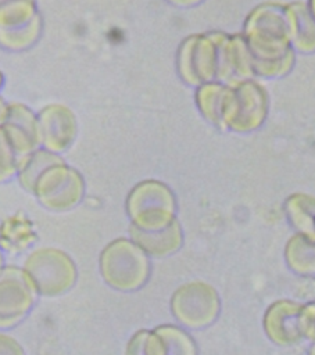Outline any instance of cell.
Returning <instances> with one entry per match:
<instances>
[{
  "label": "cell",
  "mask_w": 315,
  "mask_h": 355,
  "mask_svg": "<svg viewBox=\"0 0 315 355\" xmlns=\"http://www.w3.org/2000/svg\"><path fill=\"white\" fill-rule=\"evenodd\" d=\"M219 308L216 293L200 283L178 288L171 298V312L183 329L201 330L208 327L216 320Z\"/></svg>",
  "instance_id": "1"
},
{
  "label": "cell",
  "mask_w": 315,
  "mask_h": 355,
  "mask_svg": "<svg viewBox=\"0 0 315 355\" xmlns=\"http://www.w3.org/2000/svg\"><path fill=\"white\" fill-rule=\"evenodd\" d=\"M36 294L29 276L17 269H0V331L15 327L28 315Z\"/></svg>",
  "instance_id": "2"
},
{
  "label": "cell",
  "mask_w": 315,
  "mask_h": 355,
  "mask_svg": "<svg viewBox=\"0 0 315 355\" xmlns=\"http://www.w3.org/2000/svg\"><path fill=\"white\" fill-rule=\"evenodd\" d=\"M301 305L293 301H278L272 304L262 318V329L271 343L278 347H290L300 343L298 313Z\"/></svg>",
  "instance_id": "3"
},
{
  "label": "cell",
  "mask_w": 315,
  "mask_h": 355,
  "mask_svg": "<svg viewBox=\"0 0 315 355\" xmlns=\"http://www.w3.org/2000/svg\"><path fill=\"white\" fill-rule=\"evenodd\" d=\"M146 355H198L193 336L176 324H160L147 331Z\"/></svg>",
  "instance_id": "4"
},
{
  "label": "cell",
  "mask_w": 315,
  "mask_h": 355,
  "mask_svg": "<svg viewBox=\"0 0 315 355\" xmlns=\"http://www.w3.org/2000/svg\"><path fill=\"white\" fill-rule=\"evenodd\" d=\"M297 324L301 338L315 343V304L301 305Z\"/></svg>",
  "instance_id": "5"
},
{
  "label": "cell",
  "mask_w": 315,
  "mask_h": 355,
  "mask_svg": "<svg viewBox=\"0 0 315 355\" xmlns=\"http://www.w3.org/2000/svg\"><path fill=\"white\" fill-rule=\"evenodd\" d=\"M148 329H140L135 331L126 341L124 348V355H146L144 341Z\"/></svg>",
  "instance_id": "6"
},
{
  "label": "cell",
  "mask_w": 315,
  "mask_h": 355,
  "mask_svg": "<svg viewBox=\"0 0 315 355\" xmlns=\"http://www.w3.org/2000/svg\"><path fill=\"white\" fill-rule=\"evenodd\" d=\"M0 355H26L21 343L7 331H0Z\"/></svg>",
  "instance_id": "7"
},
{
  "label": "cell",
  "mask_w": 315,
  "mask_h": 355,
  "mask_svg": "<svg viewBox=\"0 0 315 355\" xmlns=\"http://www.w3.org/2000/svg\"><path fill=\"white\" fill-rule=\"evenodd\" d=\"M307 355H315V343H311V345L307 351Z\"/></svg>",
  "instance_id": "8"
},
{
  "label": "cell",
  "mask_w": 315,
  "mask_h": 355,
  "mask_svg": "<svg viewBox=\"0 0 315 355\" xmlns=\"http://www.w3.org/2000/svg\"><path fill=\"white\" fill-rule=\"evenodd\" d=\"M0 265H1V261H0Z\"/></svg>",
  "instance_id": "9"
}]
</instances>
